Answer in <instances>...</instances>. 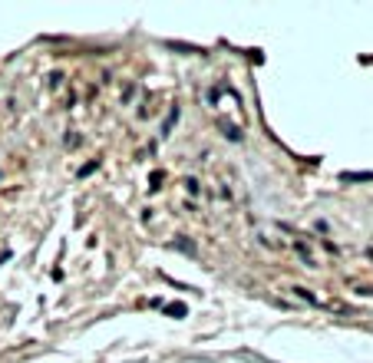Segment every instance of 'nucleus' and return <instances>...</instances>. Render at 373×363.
<instances>
[{
  "mask_svg": "<svg viewBox=\"0 0 373 363\" xmlns=\"http://www.w3.org/2000/svg\"><path fill=\"white\" fill-rule=\"evenodd\" d=\"M175 122H178V106H172V109H168L165 122H162V139H165V135L172 132V126H175Z\"/></svg>",
  "mask_w": 373,
  "mask_h": 363,
  "instance_id": "f03ea898",
  "label": "nucleus"
},
{
  "mask_svg": "<svg viewBox=\"0 0 373 363\" xmlns=\"http://www.w3.org/2000/svg\"><path fill=\"white\" fill-rule=\"evenodd\" d=\"M294 294H297L301 300H307V304H317V300H314V294H307V287H294Z\"/></svg>",
  "mask_w": 373,
  "mask_h": 363,
  "instance_id": "20e7f679",
  "label": "nucleus"
},
{
  "mask_svg": "<svg viewBox=\"0 0 373 363\" xmlns=\"http://www.w3.org/2000/svg\"><path fill=\"white\" fill-rule=\"evenodd\" d=\"M165 314H172V317H182V314H185V304H168V307H165Z\"/></svg>",
  "mask_w": 373,
  "mask_h": 363,
  "instance_id": "423d86ee",
  "label": "nucleus"
},
{
  "mask_svg": "<svg viewBox=\"0 0 373 363\" xmlns=\"http://www.w3.org/2000/svg\"><path fill=\"white\" fill-rule=\"evenodd\" d=\"M162 182H165V175H162V172H152V185H149V189H152V192H159V189H162Z\"/></svg>",
  "mask_w": 373,
  "mask_h": 363,
  "instance_id": "39448f33",
  "label": "nucleus"
},
{
  "mask_svg": "<svg viewBox=\"0 0 373 363\" xmlns=\"http://www.w3.org/2000/svg\"><path fill=\"white\" fill-rule=\"evenodd\" d=\"M343 182H373V172H343Z\"/></svg>",
  "mask_w": 373,
  "mask_h": 363,
  "instance_id": "7ed1b4c3",
  "label": "nucleus"
},
{
  "mask_svg": "<svg viewBox=\"0 0 373 363\" xmlns=\"http://www.w3.org/2000/svg\"><path fill=\"white\" fill-rule=\"evenodd\" d=\"M294 251H297V258H301L307 268H314V254L307 251V245H304V241H294Z\"/></svg>",
  "mask_w": 373,
  "mask_h": 363,
  "instance_id": "f257e3e1",
  "label": "nucleus"
},
{
  "mask_svg": "<svg viewBox=\"0 0 373 363\" xmlns=\"http://www.w3.org/2000/svg\"><path fill=\"white\" fill-rule=\"evenodd\" d=\"M175 248H178V251H189V254H195V245H192V241H175Z\"/></svg>",
  "mask_w": 373,
  "mask_h": 363,
  "instance_id": "6e6552de",
  "label": "nucleus"
},
{
  "mask_svg": "<svg viewBox=\"0 0 373 363\" xmlns=\"http://www.w3.org/2000/svg\"><path fill=\"white\" fill-rule=\"evenodd\" d=\"M50 86H53V89L63 86V73H53V76H50Z\"/></svg>",
  "mask_w": 373,
  "mask_h": 363,
  "instance_id": "1a4fd4ad",
  "label": "nucleus"
},
{
  "mask_svg": "<svg viewBox=\"0 0 373 363\" xmlns=\"http://www.w3.org/2000/svg\"><path fill=\"white\" fill-rule=\"evenodd\" d=\"M185 192H189V195H199V178H185Z\"/></svg>",
  "mask_w": 373,
  "mask_h": 363,
  "instance_id": "0eeeda50",
  "label": "nucleus"
}]
</instances>
